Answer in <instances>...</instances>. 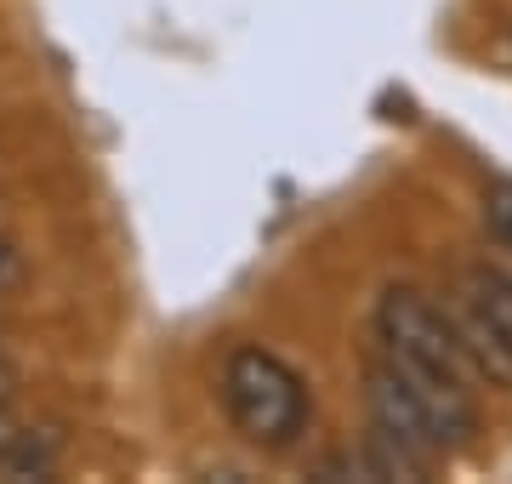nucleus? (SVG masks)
I'll return each mask as SVG.
<instances>
[{
	"label": "nucleus",
	"instance_id": "f257e3e1",
	"mask_svg": "<svg viewBox=\"0 0 512 484\" xmlns=\"http://www.w3.org/2000/svg\"><path fill=\"white\" fill-rule=\"evenodd\" d=\"M365 405H370V433L393 439L399 450H410L427 467L478 439V405L467 393V382L404 365L393 354L365 365Z\"/></svg>",
	"mask_w": 512,
	"mask_h": 484
},
{
	"label": "nucleus",
	"instance_id": "f03ea898",
	"mask_svg": "<svg viewBox=\"0 0 512 484\" xmlns=\"http://www.w3.org/2000/svg\"><path fill=\"white\" fill-rule=\"evenodd\" d=\"M222 410L245 445L291 450L308 428V388L302 376L268 348H234L222 365Z\"/></svg>",
	"mask_w": 512,
	"mask_h": 484
},
{
	"label": "nucleus",
	"instance_id": "7ed1b4c3",
	"mask_svg": "<svg viewBox=\"0 0 512 484\" xmlns=\"http://www.w3.org/2000/svg\"><path fill=\"white\" fill-rule=\"evenodd\" d=\"M376 336H382V354L404 359V365H421V371L439 376H478L467 348H461V331L450 308H433V302L410 291V285H393L376 302Z\"/></svg>",
	"mask_w": 512,
	"mask_h": 484
},
{
	"label": "nucleus",
	"instance_id": "20e7f679",
	"mask_svg": "<svg viewBox=\"0 0 512 484\" xmlns=\"http://www.w3.org/2000/svg\"><path fill=\"white\" fill-rule=\"evenodd\" d=\"M478 319H490L495 331L512 342V274L495 262H467L461 268V291H456Z\"/></svg>",
	"mask_w": 512,
	"mask_h": 484
},
{
	"label": "nucleus",
	"instance_id": "39448f33",
	"mask_svg": "<svg viewBox=\"0 0 512 484\" xmlns=\"http://www.w3.org/2000/svg\"><path fill=\"white\" fill-rule=\"evenodd\" d=\"M57 456H63V439L52 428H23V439L12 445V456L0 462V484H29V479H52Z\"/></svg>",
	"mask_w": 512,
	"mask_h": 484
},
{
	"label": "nucleus",
	"instance_id": "423d86ee",
	"mask_svg": "<svg viewBox=\"0 0 512 484\" xmlns=\"http://www.w3.org/2000/svg\"><path fill=\"white\" fill-rule=\"evenodd\" d=\"M484 217H490L495 240L512 251V183H507V177H495V183H490V194H484Z\"/></svg>",
	"mask_w": 512,
	"mask_h": 484
},
{
	"label": "nucleus",
	"instance_id": "0eeeda50",
	"mask_svg": "<svg viewBox=\"0 0 512 484\" xmlns=\"http://www.w3.org/2000/svg\"><path fill=\"white\" fill-rule=\"evenodd\" d=\"M18 280H23V251H18V240L0 234V297H6Z\"/></svg>",
	"mask_w": 512,
	"mask_h": 484
},
{
	"label": "nucleus",
	"instance_id": "6e6552de",
	"mask_svg": "<svg viewBox=\"0 0 512 484\" xmlns=\"http://www.w3.org/2000/svg\"><path fill=\"white\" fill-rule=\"evenodd\" d=\"M23 439V422H18V410L12 405H0V462L12 456V445Z\"/></svg>",
	"mask_w": 512,
	"mask_h": 484
},
{
	"label": "nucleus",
	"instance_id": "1a4fd4ad",
	"mask_svg": "<svg viewBox=\"0 0 512 484\" xmlns=\"http://www.w3.org/2000/svg\"><path fill=\"white\" fill-rule=\"evenodd\" d=\"M12 393H18V371L0 359V405H12Z\"/></svg>",
	"mask_w": 512,
	"mask_h": 484
}]
</instances>
